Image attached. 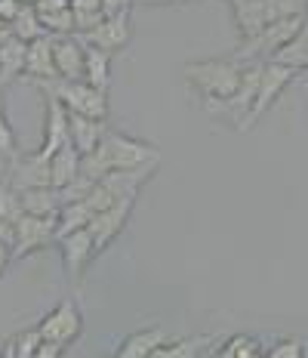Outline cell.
<instances>
[{
    "instance_id": "cell-1",
    "label": "cell",
    "mask_w": 308,
    "mask_h": 358,
    "mask_svg": "<svg viewBox=\"0 0 308 358\" xmlns=\"http://www.w3.org/2000/svg\"><path fill=\"white\" fill-rule=\"evenodd\" d=\"M145 164H161V152H157L154 145L126 136V133L108 130L105 139L99 143V148H96L93 155H84V161H80V176L99 182L111 170H136V167H145Z\"/></svg>"
},
{
    "instance_id": "cell-2",
    "label": "cell",
    "mask_w": 308,
    "mask_h": 358,
    "mask_svg": "<svg viewBox=\"0 0 308 358\" xmlns=\"http://www.w3.org/2000/svg\"><path fill=\"white\" fill-rule=\"evenodd\" d=\"M247 65L237 62L235 56L228 59H198V62H185L182 74L185 80L204 96V106H216V102L228 99L231 93L240 87Z\"/></svg>"
},
{
    "instance_id": "cell-3",
    "label": "cell",
    "mask_w": 308,
    "mask_h": 358,
    "mask_svg": "<svg viewBox=\"0 0 308 358\" xmlns=\"http://www.w3.org/2000/svg\"><path fill=\"white\" fill-rule=\"evenodd\" d=\"M308 0H231V13H235V25L240 37L259 34L265 25L293 16H305Z\"/></svg>"
},
{
    "instance_id": "cell-4",
    "label": "cell",
    "mask_w": 308,
    "mask_h": 358,
    "mask_svg": "<svg viewBox=\"0 0 308 358\" xmlns=\"http://www.w3.org/2000/svg\"><path fill=\"white\" fill-rule=\"evenodd\" d=\"M154 170H157V164H145V167H136V170H111V173H105L99 182L89 189L84 204L96 216L99 210L117 204V201H124V198H139V189L152 179Z\"/></svg>"
},
{
    "instance_id": "cell-5",
    "label": "cell",
    "mask_w": 308,
    "mask_h": 358,
    "mask_svg": "<svg viewBox=\"0 0 308 358\" xmlns=\"http://www.w3.org/2000/svg\"><path fill=\"white\" fill-rule=\"evenodd\" d=\"M305 25V16H293V19H281V22H272V25H265L259 34L253 37H244V43L235 50L237 62L244 65H253V62H272L274 53L281 47H287L293 37L299 34V28Z\"/></svg>"
},
{
    "instance_id": "cell-6",
    "label": "cell",
    "mask_w": 308,
    "mask_h": 358,
    "mask_svg": "<svg viewBox=\"0 0 308 358\" xmlns=\"http://www.w3.org/2000/svg\"><path fill=\"white\" fill-rule=\"evenodd\" d=\"M47 90V96H56L68 111L74 115H87L96 117V121H105L108 117V96L102 90H96L87 80H50V84H41Z\"/></svg>"
},
{
    "instance_id": "cell-7",
    "label": "cell",
    "mask_w": 308,
    "mask_h": 358,
    "mask_svg": "<svg viewBox=\"0 0 308 358\" xmlns=\"http://www.w3.org/2000/svg\"><path fill=\"white\" fill-rule=\"evenodd\" d=\"M296 74H299V71L290 69V65L265 62V69H262V80H259V93H256V99H253V108H250V115L244 117V124H240L237 130H240V133L253 130L259 117L265 115V111L277 102V96H281L284 90L290 87V80H296Z\"/></svg>"
},
{
    "instance_id": "cell-8",
    "label": "cell",
    "mask_w": 308,
    "mask_h": 358,
    "mask_svg": "<svg viewBox=\"0 0 308 358\" xmlns=\"http://www.w3.org/2000/svg\"><path fill=\"white\" fill-rule=\"evenodd\" d=\"M37 331H41L43 343H56V346H68L80 337V331H84V315H80L78 303L74 300H62L52 312L41 318V324H37Z\"/></svg>"
},
{
    "instance_id": "cell-9",
    "label": "cell",
    "mask_w": 308,
    "mask_h": 358,
    "mask_svg": "<svg viewBox=\"0 0 308 358\" xmlns=\"http://www.w3.org/2000/svg\"><path fill=\"white\" fill-rule=\"evenodd\" d=\"M56 241V216H22L16 222V238H13V259L31 257L34 250L47 248Z\"/></svg>"
},
{
    "instance_id": "cell-10",
    "label": "cell",
    "mask_w": 308,
    "mask_h": 358,
    "mask_svg": "<svg viewBox=\"0 0 308 358\" xmlns=\"http://www.w3.org/2000/svg\"><path fill=\"white\" fill-rule=\"evenodd\" d=\"M133 207H136V198H124L117 201V204L105 207L93 216V222H89V235H93V244H96V253H102L105 248H111V241L124 232L126 222H130L133 216Z\"/></svg>"
},
{
    "instance_id": "cell-11",
    "label": "cell",
    "mask_w": 308,
    "mask_h": 358,
    "mask_svg": "<svg viewBox=\"0 0 308 358\" xmlns=\"http://www.w3.org/2000/svg\"><path fill=\"white\" fill-rule=\"evenodd\" d=\"M50 161L47 155L41 152H31V155H16L10 161V170H6V182L13 185L16 192H25V189H43V185H52L50 179Z\"/></svg>"
},
{
    "instance_id": "cell-12",
    "label": "cell",
    "mask_w": 308,
    "mask_h": 358,
    "mask_svg": "<svg viewBox=\"0 0 308 358\" xmlns=\"http://www.w3.org/2000/svg\"><path fill=\"white\" fill-rule=\"evenodd\" d=\"M84 47H96L102 50V53H117V50H124L126 43H130L133 37V28H130V13L126 16H111V19H102L99 25L93 28V31L87 34H74Z\"/></svg>"
},
{
    "instance_id": "cell-13",
    "label": "cell",
    "mask_w": 308,
    "mask_h": 358,
    "mask_svg": "<svg viewBox=\"0 0 308 358\" xmlns=\"http://www.w3.org/2000/svg\"><path fill=\"white\" fill-rule=\"evenodd\" d=\"M52 43H56V37H52V34H43V37H37V41L28 43L25 78H34V84H50V80H59Z\"/></svg>"
},
{
    "instance_id": "cell-14",
    "label": "cell",
    "mask_w": 308,
    "mask_h": 358,
    "mask_svg": "<svg viewBox=\"0 0 308 358\" xmlns=\"http://www.w3.org/2000/svg\"><path fill=\"white\" fill-rule=\"evenodd\" d=\"M62 259H65V272L71 275V278H80L84 275V268L93 263L99 253H96V244H93V235H89V229H78V232L65 235L62 241Z\"/></svg>"
},
{
    "instance_id": "cell-15",
    "label": "cell",
    "mask_w": 308,
    "mask_h": 358,
    "mask_svg": "<svg viewBox=\"0 0 308 358\" xmlns=\"http://www.w3.org/2000/svg\"><path fill=\"white\" fill-rule=\"evenodd\" d=\"M65 143H68V108L56 99V96H47V121H43V145L37 148L41 155H52L59 152Z\"/></svg>"
},
{
    "instance_id": "cell-16",
    "label": "cell",
    "mask_w": 308,
    "mask_h": 358,
    "mask_svg": "<svg viewBox=\"0 0 308 358\" xmlns=\"http://www.w3.org/2000/svg\"><path fill=\"white\" fill-rule=\"evenodd\" d=\"M52 53H56V71L62 80H84V43L74 34H62L52 43Z\"/></svg>"
},
{
    "instance_id": "cell-17",
    "label": "cell",
    "mask_w": 308,
    "mask_h": 358,
    "mask_svg": "<svg viewBox=\"0 0 308 358\" xmlns=\"http://www.w3.org/2000/svg\"><path fill=\"white\" fill-rule=\"evenodd\" d=\"M105 133H108L105 121H96V117L68 111V139L74 143V148H78L80 155H93L96 148H99V143L105 139Z\"/></svg>"
},
{
    "instance_id": "cell-18",
    "label": "cell",
    "mask_w": 308,
    "mask_h": 358,
    "mask_svg": "<svg viewBox=\"0 0 308 358\" xmlns=\"http://www.w3.org/2000/svg\"><path fill=\"white\" fill-rule=\"evenodd\" d=\"M37 16H41L47 34L62 37L74 34V13H71V0H37L34 3Z\"/></svg>"
},
{
    "instance_id": "cell-19",
    "label": "cell",
    "mask_w": 308,
    "mask_h": 358,
    "mask_svg": "<svg viewBox=\"0 0 308 358\" xmlns=\"http://www.w3.org/2000/svg\"><path fill=\"white\" fill-rule=\"evenodd\" d=\"M170 343L167 331L163 327H145V331L130 334L124 343L117 346V358H152L157 349Z\"/></svg>"
},
{
    "instance_id": "cell-20",
    "label": "cell",
    "mask_w": 308,
    "mask_h": 358,
    "mask_svg": "<svg viewBox=\"0 0 308 358\" xmlns=\"http://www.w3.org/2000/svg\"><path fill=\"white\" fill-rule=\"evenodd\" d=\"M80 161H84V155L74 148V143L68 139L62 148H59L56 155H52L50 161V179H52V189H65L68 182L80 176Z\"/></svg>"
},
{
    "instance_id": "cell-21",
    "label": "cell",
    "mask_w": 308,
    "mask_h": 358,
    "mask_svg": "<svg viewBox=\"0 0 308 358\" xmlns=\"http://www.w3.org/2000/svg\"><path fill=\"white\" fill-rule=\"evenodd\" d=\"M25 56H28V43L19 41L16 34L0 43V87L13 84L16 78L25 74Z\"/></svg>"
},
{
    "instance_id": "cell-22",
    "label": "cell",
    "mask_w": 308,
    "mask_h": 358,
    "mask_svg": "<svg viewBox=\"0 0 308 358\" xmlns=\"http://www.w3.org/2000/svg\"><path fill=\"white\" fill-rule=\"evenodd\" d=\"M22 195V210L28 216H59L62 210V195L52 185H43V189H25Z\"/></svg>"
},
{
    "instance_id": "cell-23",
    "label": "cell",
    "mask_w": 308,
    "mask_h": 358,
    "mask_svg": "<svg viewBox=\"0 0 308 358\" xmlns=\"http://www.w3.org/2000/svg\"><path fill=\"white\" fill-rule=\"evenodd\" d=\"M84 80L93 84L96 90L108 93V80H111V53H102L96 47H84Z\"/></svg>"
},
{
    "instance_id": "cell-24",
    "label": "cell",
    "mask_w": 308,
    "mask_h": 358,
    "mask_svg": "<svg viewBox=\"0 0 308 358\" xmlns=\"http://www.w3.org/2000/svg\"><path fill=\"white\" fill-rule=\"evenodd\" d=\"M89 222H93V210H89L84 201H78V204H65L56 216V241H62L65 235L78 232V229H87Z\"/></svg>"
},
{
    "instance_id": "cell-25",
    "label": "cell",
    "mask_w": 308,
    "mask_h": 358,
    "mask_svg": "<svg viewBox=\"0 0 308 358\" xmlns=\"http://www.w3.org/2000/svg\"><path fill=\"white\" fill-rule=\"evenodd\" d=\"M272 62L290 65V69H296V71L308 69V22H305L302 28H299V34L293 37V41L287 43V47H281V50H277Z\"/></svg>"
},
{
    "instance_id": "cell-26",
    "label": "cell",
    "mask_w": 308,
    "mask_h": 358,
    "mask_svg": "<svg viewBox=\"0 0 308 358\" xmlns=\"http://www.w3.org/2000/svg\"><path fill=\"white\" fill-rule=\"evenodd\" d=\"M213 343V337H185V340H170L163 343L161 349L152 355V358H198L204 349Z\"/></svg>"
},
{
    "instance_id": "cell-27",
    "label": "cell",
    "mask_w": 308,
    "mask_h": 358,
    "mask_svg": "<svg viewBox=\"0 0 308 358\" xmlns=\"http://www.w3.org/2000/svg\"><path fill=\"white\" fill-rule=\"evenodd\" d=\"M71 13H74V34H87L105 19L102 0H71Z\"/></svg>"
},
{
    "instance_id": "cell-28",
    "label": "cell",
    "mask_w": 308,
    "mask_h": 358,
    "mask_svg": "<svg viewBox=\"0 0 308 358\" xmlns=\"http://www.w3.org/2000/svg\"><path fill=\"white\" fill-rule=\"evenodd\" d=\"M207 358H265V349L259 346V340L247 337V334H235L219 352L207 355Z\"/></svg>"
},
{
    "instance_id": "cell-29",
    "label": "cell",
    "mask_w": 308,
    "mask_h": 358,
    "mask_svg": "<svg viewBox=\"0 0 308 358\" xmlns=\"http://www.w3.org/2000/svg\"><path fill=\"white\" fill-rule=\"evenodd\" d=\"M13 34L25 43H31V41H37V37L47 34V28H43V22H41V16H37L34 6H25V10L16 16V22H13Z\"/></svg>"
},
{
    "instance_id": "cell-30",
    "label": "cell",
    "mask_w": 308,
    "mask_h": 358,
    "mask_svg": "<svg viewBox=\"0 0 308 358\" xmlns=\"http://www.w3.org/2000/svg\"><path fill=\"white\" fill-rule=\"evenodd\" d=\"M0 155L6 161L16 158V133H13L10 121H6V108H3V87H0Z\"/></svg>"
},
{
    "instance_id": "cell-31",
    "label": "cell",
    "mask_w": 308,
    "mask_h": 358,
    "mask_svg": "<svg viewBox=\"0 0 308 358\" xmlns=\"http://www.w3.org/2000/svg\"><path fill=\"white\" fill-rule=\"evenodd\" d=\"M13 340H16V358H34L37 349H41V343H43V337H41V331H37V327H28V331L16 334Z\"/></svg>"
},
{
    "instance_id": "cell-32",
    "label": "cell",
    "mask_w": 308,
    "mask_h": 358,
    "mask_svg": "<svg viewBox=\"0 0 308 358\" xmlns=\"http://www.w3.org/2000/svg\"><path fill=\"white\" fill-rule=\"evenodd\" d=\"M265 358H305V346L299 340H281L268 349Z\"/></svg>"
},
{
    "instance_id": "cell-33",
    "label": "cell",
    "mask_w": 308,
    "mask_h": 358,
    "mask_svg": "<svg viewBox=\"0 0 308 358\" xmlns=\"http://www.w3.org/2000/svg\"><path fill=\"white\" fill-rule=\"evenodd\" d=\"M133 3H136V0H102L105 19H111V16H126Z\"/></svg>"
},
{
    "instance_id": "cell-34",
    "label": "cell",
    "mask_w": 308,
    "mask_h": 358,
    "mask_svg": "<svg viewBox=\"0 0 308 358\" xmlns=\"http://www.w3.org/2000/svg\"><path fill=\"white\" fill-rule=\"evenodd\" d=\"M28 3H22V0H0V19H6L13 25V22H16V16L22 10H25Z\"/></svg>"
},
{
    "instance_id": "cell-35",
    "label": "cell",
    "mask_w": 308,
    "mask_h": 358,
    "mask_svg": "<svg viewBox=\"0 0 308 358\" xmlns=\"http://www.w3.org/2000/svg\"><path fill=\"white\" fill-rule=\"evenodd\" d=\"M65 346H56V343H41V349H37L34 358H62Z\"/></svg>"
},
{
    "instance_id": "cell-36",
    "label": "cell",
    "mask_w": 308,
    "mask_h": 358,
    "mask_svg": "<svg viewBox=\"0 0 308 358\" xmlns=\"http://www.w3.org/2000/svg\"><path fill=\"white\" fill-rule=\"evenodd\" d=\"M10 259H13V248L6 241H0V278H3L6 268H10Z\"/></svg>"
},
{
    "instance_id": "cell-37",
    "label": "cell",
    "mask_w": 308,
    "mask_h": 358,
    "mask_svg": "<svg viewBox=\"0 0 308 358\" xmlns=\"http://www.w3.org/2000/svg\"><path fill=\"white\" fill-rule=\"evenodd\" d=\"M136 3H170V0H136Z\"/></svg>"
},
{
    "instance_id": "cell-38",
    "label": "cell",
    "mask_w": 308,
    "mask_h": 358,
    "mask_svg": "<svg viewBox=\"0 0 308 358\" xmlns=\"http://www.w3.org/2000/svg\"><path fill=\"white\" fill-rule=\"evenodd\" d=\"M22 3H28V6H34V3H37V0H22Z\"/></svg>"
},
{
    "instance_id": "cell-39",
    "label": "cell",
    "mask_w": 308,
    "mask_h": 358,
    "mask_svg": "<svg viewBox=\"0 0 308 358\" xmlns=\"http://www.w3.org/2000/svg\"><path fill=\"white\" fill-rule=\"evenodd\" d=\"M228 3H231V0H228Z\"/></svg>"
},
{
    "instance_id": "cell-40",
    "label": "cell",
    "mask_w": 308,
    "mask_h": 358,
    "mask_svg": "<svg viewBox=\"0 0 308 358\" xmlns=\"http://www.w3.org/2000/svg\"><path fill=\"white\" fill-rule=\"evenodd\" d=\"M115 358H117V355H115Z\"/></svg>"
}]
</instances>
